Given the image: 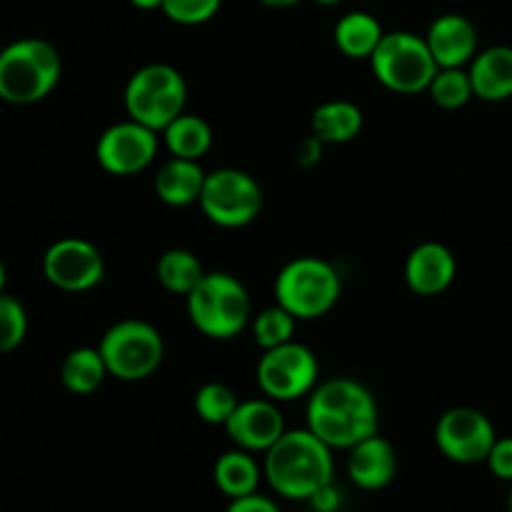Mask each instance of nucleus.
Returning a JSON list of instances; mask_svg holds the SVG:
<instances>
[{
  "mask_svg": "<svg viewBox=\"0 0 512 512\" xmlns=\"http://www.w3.org/2000/svg\"><path fill=\"white\" fill-rule=\"evenodd\" d=\"M308 430L333 450H350L378 433L380 410L373 393L353 378H333L308 395Z\"/></svg>",
  "mask_w": 512,
  "mask_h": 512,
  "instance_id": "f257e3e1",
  "label": "nucleus"
},
{
  "mask_svg": "<svg viewBox=\"0 0 512 512\" xmlns=\"http://www.w3.org/2000/svg\"><path fill=\"white\" fill-rule=\"evenodd\" d=\"M263 475L285 500H313L333 485V448L308 428L285 430L283 438L265 453Z\"/></svg>",
  "mask_w": 512,
  "mask_h": 512,
  "instance_id": "f03ea898",
  "label": "nucleus"
},
{
  "mask_svg": "<svg viewBox=\"0 0 512 512\" xmlns=\"http://www.w3.org/2000/svg\"><path fill=\"white\" fill-rule=\"evenodd\" d=\"M63 63L53 43L23 38L0 50V100L33 105L48 98L58 85Z\"/></svg>",
  "mask_w": 512,
  "mask_h": 512,
  "instance_id": "7ed1b4c3",
  "label": "nucleus"
},
{
  "mask_svg": "<svg viewBox=\"0 0 512 512\" xmlns=\"http://www.w3.org/2000/svg\"><path fill=\"white\" fill-rule=\"evenodd\" d=\"M188 318L210 340H233L250 323V295L235 275L215 270L185 295Z\"/></svg>",
  "mask_w": 512,
  "mask_h": 512,
  "instance_id": "20e7f679",
  "label": "nucleus"
},
{
  "mask_svg": "<svg viewBox=\"0 0 512 512\" xmlns=\"http://www.w3.org/2000/svg\"><path fill=\"white\" fill-rule=\"evenodd\" d=\"M125 113L145 128L163 133L178 115L185 113L188 83L183 73L168 63L143 65L125 85Z\"/></svg>",
  "mask_w": 512,
  "mask_h": 512,
  "instance_id": "39448f33",
  "label": "nucleus"
},
{
  "mask_svg": "<svg viewBox=\"0 0 512 512\" xmlns=\"http://www.w3.org/2000/svg\"><path fill=\"white\" fill-rule=\"evenodd\" d=\"M343 283L328 260L303 255L290 260L275 278V303L295 320H318L338 305Z\"/></svg>",
  "mask_w": 512,
  "mask_h": 512,
  "instance_id": "423d86ee",
  "label": "nucleus"
},
{
  "mask_svg": "<svg viewBox=\"0 0 512 512\" xmlns=\"http://www.w3.org/2000/svg\"><path fill=\"white\" fill-rule=\"evenodd\" d=\"M370 68L385 88L398 95L423 93L440 70L425 38L410 30L385 33L375 53L370 55Z\"/></svg>",
  "mask_w": 512,
  "mask_h": 512,
  "instance_id": "0eeeda50",
  "label": "nucleus"
},
{
  "mask_svg": "<svg viewBox=\"0 0 512 512\" xmlns=\"http://www.w3.org/2000/svg\"><path fill=\"white\" fill-rule=\"evenodd\" d=\"M108 375L123 383H140L160 368L165 358V343L158 328L145 320H120L98 345Z\"/></svg>",
  "mask_w": 512,
  "mask_h": 512,
  "instance_id": "6e6552de",
  "label": "nucleus"
},
{
  "mask_svg": "<svg viewBox=\"0 0 512 512\" xmlns=\"http://www.w3.org/2000/svg\"><path fill=\"white\" fill-rule=\"evenodd\" d=\"M198 205L218 228H245L263 210V190L245 170L220 168L205 175Z\"/></svg>",
  "mask_w": 512,
  "mask_h": 512,
  "instance_id": "1a4fd4ad",
  "label": "nucleus"
},
{
  "mask_svg": "<svg viewBox=\"0 0 512 512\" xmlns=\"http://www.w3.org/2000/svg\"><path fill=\"white\" fill-rule=\"evenodd\" d=\"M255 375L265 398L275 403H290L313 393L318 385L320 365L313 350L290 340L278 348L263 350Z\"/></svg>",
  "mask_w": 512,
  "mask_h": 512,
  "instance_id": "9d476101",
  "label": "nucleus"
},
{
  "mask_svg": "<svg viewBox=\"0 0 512 512\" xmlns=\"http://www.w3.org/2000/svg\"><path fill=\"white\" fill-rule=\"evenodd\" d=\"M495 440L498 435L488 415L468 405L450 408L435 425V445L445 458L458 465L485 463Z\"/></svg>",
  "mask_w": 512,
  "mask_h": 512,
  "instance_id": "9b49d317",
  "label": "nucleus"
},
{
  "mask_svg": "<svg viewBox=\"0 0 512 512\" xmlns=\"http://www.w3.org/2000/svg\"><path fill=\"white\" fill-rule=\"evenodd\" d=\"M43 275L65 293H88L105 278L103 253L83 238H63L45 250Z\"/></svg>",
  "mask_w": 512,
  "mask_h": 512,
  "instance_id": "f8f14e48",
  "label": "nucleus"
},
{
  "mask_svg": "<svg viewBox=\"0 0 512 512\" xmlns=\"http://www.w3.org/2000/svg\"><path fill=\"white\" fill-rule=\"evenodd\" d=\"M155 155H158V133L130 118L103 130L95 145L100 168L118 178L143 173Z\"/></svg>",
  "mask_w": 512,
  "mask_h": 512,
  "instance_id": "ddd939ff",
  "label": "nucleus"
},
{
  "mask_svg": "<svg viewBox=\"0 0 512 512\" xmlns=\"http://www.w3.org/2000/svg\"><path fill=\"white\" fill-rule=\"evenodd\" d=\"M228 438L248 453H268L285 435V418L278 403L270 398H255L238 403L235 413L225 423Z\"/></svg>",
  "mask_w": 512,
  "mask_h": 512,
  "instance_id": "4468645a",
  "label": "nucleus"
},
{
  "mask_svg": "<svg viewBox=\"0 0 512 512\" xmlns=\"http://www.w3.org/2000/svg\"><path fill=\"white\" fill-rule=\"evenodd\" d=\"M438 68H463L478 55V28L460 13H445L430 23L425 33Z\"/></svg>",
  "mask_w": 512,
  "mask_h": 512,
  "instance_id": "2eb2a0df",
  "label": "nucleus"
},
{
  "mask_svg": "<svg viewBox=\"0 0 512 512\" xmlns=\"http://www.w3.org/2000/svg\"><path fill=\"white\" fill-rule=\"evenodd\" d=\"M458 260L443 243H423L405 260V283L415 295L435 298L453 285Z\"/></svg>",
  "mask_w": 512,
  "mask_h": 512,
  "instance_id": "dca6fc26",
  "label": "nucleus"
},
{
  "mask_svg": "<svg viewBox=\"0 0 512 512\" xmlns=\"http://www.w3.org/2000/svg\"><path fill=\"white\" fill-rule=\"evenodd\" d=\"M398 475L395 448L378 433L348 450V478L360 490H383Z\"/></svg>",
  "mask_w": 512,
  "mask_h": 512,
  "instance_id": "f3484780",
  "label": "nucleus"
},
{
  "mask_svg": "<svg viewBox=\"0 0 512 512\" xmlns=\"http://www.w3.org/2000/svg\"><path fill=\"white\" fill-rule=\"evenodd\" d=\"M470 83L475 98L485 103H503L512 98V48L493 45L470 60Z\"/></svg>",
  "mask_w": 512,
  "mask_h": 512,
  "instance_id": "a211bd4d",
  "label": "nucleus"
},
{
  "mask_svg": "<svg viewBox=\"0 0 512 512\" xmlns=\"http://www.w3.org/2000/svg\"><path fill=\"white\" fill-rule=\"evenodd\" d=\"M205 175L208 173L200 168V160L170 158L155 175V193L170 208H188L200 200Z\"/></svg>",
  "mask_w": 512,
  "mask_h": 512,
  "instance_id": "6ab92c4d",
  "label": "nucleus"
},
{
  "mask_svg": "<svg viewBox=\"0 0 512 512\" xmlns=\"http://www.w3.org/2000/svg\"><path fill=\"white\" fill-rule=\"evenodd\" d=\"M363 120V110L350 100H328L315 108L310 118V133L325 145H343L358 138Z\"/></svg>",
  "mask_w": 512,
  "mask_h": 512,
  "instance_id": "aec40b11",
  "label": "nucleus"
},
{
  "mask_svg": "<svg viewBox=\"0 0 512 512\" xmlns=\"http://www.w3.org/2000/svg\"><path fill=\"white\" fill-rule=\"evenodd\" d=\"M385 30L380 25V20L375 15L365 13V10H353V13H345L343 18L335 23L333 38L338 45L340 53L345 58L353 60H370V55L375 53V48L383 40Z\"/></svg>",
  "mask_w": 512,
  "mask_h": 512,
  "instance_id": "412c9836",
  "label": "nucleus"
},
{
  "mask_svg": "<svg viewBox=\"0 0 512 512\" xmlns=\"http://www.w3.org/2000/svg\"><path fill=\"white\" fill-rule=\"evenodd\" d=\"M260 478H263V468L248 450H228L215 460L213 480L220 493L228 495L230 500L258 493Z\"/></svg>",
  "mask_w": 512,
  "mask_h": 512,
  "instance_id": "4be33fe9",
  "label": "nucleus"
},
{
  "mask_svg": "<svg viewBox=\"0 0 512 512\" xmlns=\"http://www.w3.org/2000/svg\"><path fill=\"white\" fill-rule=\"evenodd\" d=\"M108 378V368L98 348H75L60 365V383L73 395H90Z\"/></svg>",
  "mask_w": 512,
  "mask_h": 512,
  "instance_id": "5701e85b",
  "label": "nucleus"
},
{
  "mask_svg": "<svg viewBox=\"0 0 512 512\" xmlns=\"http://www.w3.org/2000/svg\"><path fill=\"white\" fill-rule=\"evenodd\" d=\"M163 138L173 158L200 160L213 148V130H210L208 120L200 118V115H178L163 130Z\"/></svg>",
  "mask_w": 512,
  "mask_h": 512,
  "instance_id": "b1692460",
  "label": "nucleus"
},
{
  "mask_svg": "<svg viewBox=\"0 0 512 512\" xmlns=\"http://www.w3.org/2000/svg\"><path fill=\"white\" fill-rule=\"evenodd\" d=\"M155 275H158V283L163 285L168 293L188 295L190 290L203 280L205 270L203 263L198 260V255L183 248H173L165 250V253L160 255Z\"/></svg>",
  "mask_w": 512,
  "mask_h": 512,
  "instance_id": "393cba45",
  "label": "nucleus"
},
{
  "mask_svg": "<svg viewBox=\"0 0 512 512\" xmlns=\"http://www.w3.org/2000/svg\"><path fill=\"white\" fill-rule=\"evenodd\" d=\"M428 93L433 103L443 110H458L468 105L470 98H475L470 73L463 68H440L430 83Z\"/></svg>",
  "mask_w": 512,
  "mask_h": 512,
  "instance_id": "a878e982",
  "label": "nucleus"
},
{
  "mask_svg": "<svg viewBox=\"0 0 512 512\" xmlns=\"http://www.w3.org/2000/svg\"><path fill=\"white\" fill-rule=\"evenodd\" d=\"M295 323L298 320L288 313L285 308H280L278 303L273 308H265L263 313H258V318L253 320V340L260 350L278 348L293 340Z\"/></svg>",
  "mask_w": 512,
  "mask_h": 512,
  "instance_id": "bb28decb",
  "label": "nucleus"
},
{
  "mask_svg": "<svg viewBox=\"0 0 512 512\" xmlns=\"http://www.w3.org/2000/svg\"><path fill=\"white\" fill-rule=\"evenodd\" d=\"M238 395L228 388L225 383H205L203 388H198L195 393V413L200 420L210 425H223L230 420V415L238 408Z\"/></svg>",
  "mask_w": 512,
  "mask_h": 512,
  "instance_id": "cd10ccee",
  "label": "nucleus"
},
{
  "mask_svg": "<svg viewBox=\"0 0 512 512\" xmlns=\"http://www.w3.org/2000/svg\"><path fill=\"white\" fill-rule=\"evenodd\" d=\"M28 335V313L13 295L0 293V355L13 353Z\"/></svg>",
  "mask_w": 512,
  "mask_h": 512,
  "instance_id": "c85d7f7f",
  "label": "nucleus"
},
{
  "mask_svg": "<svg viewBox=\"0 0 512 512\" xmlns=\"http://www.w3.org/2000/svg\"><path fill=\"white\" fill-rule=\"evenodd\" d=\"M223 0H163L165 18L178 25H203L218 15Z\"/></svg>",
  "mask_w": 512,
  "mask_h": 512,
  "instance_id": "c756f323",
  "label": "nucleus"
},
{
  "mask_svg": "<svg viewBox=\"0 0 512 512\" xmlns=\"http://www.w3.org/2000/svg\"><path fill=\"white\" fill-rule=\"evenodd\" d=\"M488 468L495 478L512 483V438H498L488 455Z\"/></svg>",
  "mask_w": 512,
  "mask_h": 512,
  "instance_id": "7c9ffc66",
  "label": "nucleus"
},
{
  "mask_svg": "<svg viewBox=\"0 0 512 512\" xmlns=\"http://www.w3.org/2000/svg\"><path fill=\"white\" fill-rule=\"evenodd\" d=\"M225 512H283L278 508V503L265 495L253 493V495H245V498H235L230 500L228 510Z\"/></svg>",
  "mask_w": 512,
  "mask_h": 512,
  "instance_id": "2f4dec72",
  "label": "nucleus"
},
{
  "mask_svg": "<svg viewBox=\"0 0 512 512\" xmlns=\"http://www.w3.org/2000/svg\"><path fill=\"white\" fill-rule=\"evenodd\" d=\"M323 145H325L323 140L315 138V135L310 133L308 138L298 145V153H295L298 165H303V168H313L315 163H320V158H323Z\"/></svg>",
  "mask_w": 512,
  "mask_h": 512,
  "instance_id": "473e14b6",
  "label": "nucleus"
},
{
  "mask_svg": "<svg viewBox=\"0 0 512 512\" xmlns=\"http://www.w3.org/2000/svg\"><path fill=\"white\" fill-rule=\"evenodd\" d=\"M130 5H135L138 10H160L163 0H130Z\"/></svg>",
  "mask_w": 512,
  "mask_h": 512,
  "instance_id": "72a5a7b5",
  "label": "nucleus"
},
{
  "mask_svg": "<svg viewBox=\"0 0 512 512\" xmlns=\"http://www.w3.org/2000/svg\"><path fill=\"white\" fill-rule=\"evenodd\" d=\"M263 5H268V8H293V5H298L300 0H260Z\"/></svg>",
  "mask_w": 512,
  "mask_h": 512,
  "instance_id": "f704fd0d",
  "label": "nucleus"
},
{
  "mask_svg": "<svg viewBox=\"0 0 512 512\" xmlns=\"http://www.w3.org/2000/svg\"><path fill=\"white\" fill-rule=\"evenodd\" d=\"M5 283H8V270H5V263L0 260V293H5Z\"/></svg>",
  "mask_w": 512,
  "mask_h": 512,
  "instance_id": "c9c22d12",
  "label": "nucleus"
},
{
  "mask_svg": "<svg viewBox=\"0 0 512 512\" xmlns=\"http://www.w3.org/2000/svg\"><path fill=\"white\" fill-rule=\"evenodd\" d=\"M315 3H318V5H338V3H343V0H315Z\"/></svg>",
  "mask_w": 512,
  "mask_h": 512,
  "instance_id": "e433bc0d",
  "label": "nucleus"
},
{
  "mask_svg": "<svg viewBox=\"0 0 512 512\" xmlns=\"http://www.w3.org/2000/svg\"><path fill=\"white\" fill-rule=\"evenodd\" d=\"M508 512H512V485H510V493H508Z\"/></svg>",
  "mask_w": 512,
  "mask_h": 512,
  "instance_id": "4c0bfd02",
  "label": "nucleus"
}]
</instances>
